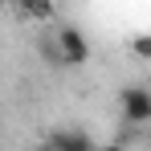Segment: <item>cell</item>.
<instances>
[{
    "label": "cell",
    "mask_w": 151,
    "mask_h": 151,
    "mask_svg": "<svg viewBox=\"0 0 151 151\" xmlns=\"http://www.w3.org/2000/svg\"><path fill=\"white\" fill-rule=\"evenodd\" d=\"M131 53L143 57V61H151V33H135L131 37Z\"/></svg>",
    "instance_id": "5"
},
{
    "label": "cell",
    "mask_w": 151,
    "mask_h": 151,
    "mask_svg": "<svg viewBox=\"0 0 151 151\" xmlns=\"http://www.w3.org/2000/svg\"><path fill=\"white\" fill-rule=\"evenodd\" d=\"M57 41H61V57H65V65H86L90 61V41L82 37V29L65 25L57 33Z\"/></svg>",
    "instance_id": "2"
},
{
    "label": "cell",
    "mask_w": 151,
    "mask_h": 151,
    "mask_svg": "<svg viewBox=\"0 0 151 151\" xmlns=\"http://www.w3.org/2000/svg\"><path fill=\"white\" fill-rule=\"evenodd\" d=\"M17 8L29 21H53V0H17Z\"/></svg>",
    "instance_id": "4"
},
{
    "label": "cell",
    "mask_w": 151,
    "mask_h": 151,
    "mask_svg": "<svg viewBox=\"0 0 151 151\" xmlns=\"http://www.w3.org/2000/svg\"><path fill=\"white\" fill-rule=\"evenodd\" d=\"M45 147H53V151H90V147H94V139H90L86 131L61 127V131H53L49 139H45Z\"/></svg>",
    "instance_id": "3"
},
{
    "label": "cell",
    "mask_w": 151,
    "mask_h": 151,
    "mask_svg": "<svg viewBox=\"0 0 151 151\" xmlns=\"http://www.w3.org/2000/svg\"><path fill=\"white\" fill-rule=\"evenodd\" d=\"M119 110H123V123L147 127L151 123V90H143V86H127L123 94H119Z\"/></svg>",
    "instance_id": "1"
}]
</instances>
